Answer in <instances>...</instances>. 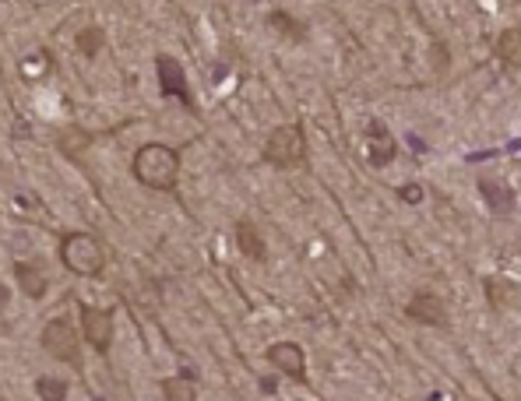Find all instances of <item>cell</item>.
<instances>
[{
	"instance_id": "6da1fadb",
	"label": "cell",
	"mask_w": 521,
	"mask_h": 401,
	"mask_svg": "<svg viewBox=\"0 0 521 401\" xmlns=\"http://www.w3.org/2000/svg\"><path fill=\"white\" fill-rule=\"evenodd\" d=\"M131 173L141 187L148 190H162V194H173L180 183V148H169V145H141L131 159Z\"/></svg>"
},
{
	"instance_id": "7a4b0ae2",
	"label": "cell",
	"mask_w": 521,
	"mask_h": 401,
	"mask_svg": "<svg viewBox=\"0 0 521 401\" xmlns=\"http://www.w3.org/2000/svg\"><path fill=\"white\" fill-rule=\"evenodd\" d=\"M57 254L60 264L78 278H99L106 271V247L92 233H64Z\"/></svg>"
},
{
	"instance_id": "3957f363",
	"label": "cell",
	"mask_w": 521,
	"mask_h": 401,
	"mask_svg": "<svg viewBox=\"0 0 521 401\" xmlns=\"http://www.w3.org/2000/svg\"><path fill=\"white\" fill-rule=\"evenodd\" d=\"M265 162L275 169H300L307 166V134H303L300 124H282L268 134L265 141Z\"/></svg>"
},
{
	"instance_id": "277c9868",
	"label": "cell",
	"mask_w": 521,
	"mask_h": 401,
	"mask_svg": "<svg viewBox=\"0 0 521 401\" xmlns=\"http://www.w3.org/2000/svg\"><path fill=\"white\" fill-rule=\"evenodd\" d=\"M39 342H43L46 356H53L57 363L81 366V331L67 317H53L39 335Z\"/></svg>"
},
{
	"instance_id": "5b68a950",
	"label": "cell",
	"mask_w": 521,
	"mask_h": 401,
	"mask_svg": "<svg viewBox=\"0 0 521 401\" xmlns=\"http://www.w3.org/2000/svg\"><path fill=\"white\" fill-rule=\"evenodd\" d=\"M113 331H117V321H113V310L106 307H81V338L99 352V356H110L113 345Z\"/></svg>"
},
{
	"instance_id": "8992f818",
	"label": "cell",
	"mask_w": 521,
	"mask_h": 401,
	"mask_svg": "<svg viewBox=\"0 0 521 401\" xmlns=\"http://www.w3.org/2000/svg\"><path fill=\"white\" fill-rule=\"evenodd\" d=\"M155 71H159L162 92L173 95V99H180V103H184L191 113H198V103H194V92H191V85H187L184 67H180L177 57H169V53H159V57H155Z\"/></svg>"
},
{
	"instance_id": "52a82bcc",
	"label": "cell",
	"mask_w": 521,
	"mask_h": 401,
	"mask_svg": "<svg viewBox=\"0 0 521 401\" xmlns=\"http://www.w3.org/2000/svg\"><path fill=\"white\" fill-rule=\"evenodd\" d=\"M405 317L423 328H448L451 314H448V303L441 296H433V292H416V296L405 303Z\"/></svg>"
},
{
	"instance_id": "ba28073f",
	"label": "cell",
	"mask_w": 521,
	"mask_h": 401,
	"mask_svg": "<svg viewBox=\"0 0 521 401\" xmlns=\"http://www.w3.org/2000/svg\"><path fill=\"white\" fill-rule=\"evenodd\" d=\"M265 359L279 373H286L289 380H296V384H307V352H303V345L275 342V345H268Z\"/></svg>"
},
{
	"instance_id": "9c48e42d",
	"label": "cell",
	"mask_w": 521,
	"mask_h": 401,
	"mask_svg": "<svg viewBox=\"0 0 521 401\" xmlns=\"http://www.w3.org/2000/svg\"><path fill=\"white\" fill-rule=\"evenodd\" d=\"M395 155H398V141L391 138V131L381 124V120H370V127H367V162L374 169H384V166L395 162Z\"/></svg>"
},
{
	"instance_id": "30bf717a",
	"label": "cell",
	"mask_w": 521,
	"mask_h": 401,
	"mask_svg": "<svg viewBox=\"0 0 521 401\" xmlns=\"http://www.w3.org/2000/svg\"><path fill=\"white\" fill-rule=\"evenodd\" d=\"M483 289H486V299H490V307L497 310V314L518 307V282H511V278L490 275L483 282Z\"/></svg>"
},
{
	"instance_id": "8fae6325",
	"label": "cell",
	"mask_w": 521,
	"mask_h": 401,
	"mask_svg": "<svg viewBox=\"0 0 521 401\" xmlns=\"http://www.w3.org/2000/svg\"><path fill=\"white\" fill-rule=\"evenodd\" d=\"M15 278H18V289H22L29 299H43L46 289H50V278H46V271L39 268L36 261H18Z\"/></svg>"
},
{
	"instance_id": "7c38bea8",
	"label": "cell",
	"mask_w": 521,
	"mask_h": 401,
	"mask_svg": "<svg viewBox=\"0 0 521 401\" xmlns=\"http://www.w3.org/2000/svg\"><path fill=\"white\" fill-rule=\"evenodd\" d=\"M236 247H240V254L250 257V261H265L268 257V247L254 222H236Z\"/></svg>"
},
{
	"instance_id": "4fadbf2b",
	"label": "cell",
	"mask_w": 521,
	"mask_h": 401,
	"mask_svg": "<svg viewBox=\"0 0 521 401\" xmlns=\"http://www.w3.org/2000/svg\"><path fill=\"white\" fill-rule=\"evenodd\" d=\"M479 190H483V194H490L486 201H490V208L497 215L514 212V190L511 187H500V183H493V180H479Z\"/></svg>"
},
{
	"instance_id": "5bb4252c",
	"label": "cell",
	"mask_w": 521,
	"mask_h": 401,
	"mask_svg": "<svg viewBox=\"0 0 521 401\" xmlns=\"http://www.w3.org/2000/svg\"><path fill=\"white\" fill-rule=\"evenodd\" d=\"M518 43H521V32L518 29H507L504 36H500V43H497V57L504 60V64H511V71H518V64H521Z\"/></svg>"
},
{
	"instance_id": "9a60e30c",
	"label": "cell",
	"mask_w": 521,
	"mask_h": 401,
	"mask_svg": "<svg viewBox=\"0 0 521 401\" xmlns=\"http://www.w3.org/2000/svg\"><path fill=\"white\" fill-rule=\"evenodd\" d=\"M103 43H106V32L99 29V25H89V29L81 32L78 36V50H81V57L85 60H96L99 57V50H103Z\"/></svg>"
},
{
	"instance_id": "2e32d148",
	"label": "cell",
	"mask_w": 521,
	"mask_h": 401,
	"mask_svg": "<svg viewBox=\"0 0 521 401\" xmlns=\"http://www.w3.org/2000/svg\"><path fill=\"white\" fill-rule=\"evenodd\" d=\"M162 398H169V401H194V398H198V391H194V384H187V380H162Z\"/></svg>"
},
{
	"instance_id": "e0dca14e",
	"label": "cell",
	"mask_w": 521,
	"mask_h": 401,
	"mask_svg": "<svg viewBox=\"0 0 521 401\" xmlns=\"http://www.w3.org/2000/svg\"><path fill=\"white\" fill-rule=\"evenodd\" d=\"M36 394L46 401H60L67 398V380H57V377H39L36 380Z\"/></svg>"
},
{
	"instance_id": "ac0fdd59",
	"label": "cell",
	"mask_w": 521,
	"mask_h": 401,
	"mask_svg": "<svg viewBox=\"0 0 521 401\" xmlns=\"http://www.w3.org/2000/svg\"><path fill=\"white\" fill-rule=\"evenodd\" d=\"M268 25H275V32H282V36H289V39H307V25H300V22H293L289 15H282V11H275L272 18H268Z\"/></svg>"
},
{
	"instance_id": "d6986e66",
	"label": "cell",
	"mask_w": 521,
	"mask_h": 401,
	"mask_svg": "<svg viewBox=\"0 0 521 401\" xmlns=\"http://www.w3.org/2000/svg\"><path fill=\"white\" fill-rule=\"evenodd\" d=\"M402 197L409 201V205H416V201H423V187H416V183H409V187H402Z\"/></svg>"
},
{
	"instance_id": "ffe728a7",
	"label": "cell",
	"mask_w": 521,
	"mask_h": 401,
	"mask_svg": "<svg viewBox=\"0 0 521 401\" xmlns=\"http://www.w3.org/2000/svg\"><path fill=\"white\" fill-rule=\"evenodd\" d=\"M0 303H8V289L4 285H0Z\"/></svg>"
}]
</instances>
